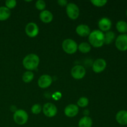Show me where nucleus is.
Segmentation results:
<instances>
[{
  "label": "nucleus",
  "mask_w": 127,
  "mask_h": 127,
  "mask_svg": "<svg viewBox=\"0 0 127 127\" xmlns=\"http://www.w3.org/2000/svg\"><path fill=\"white\" fill-rule=\"evenodd\" d=\"M107 66V63L103 58L95 60L93 64V70L95 73H99L102 72Z\"/></svg>",
  "instance_id": "9d476101"
},
{
  "label": "nucleus",
  "mask_w": 127,
  "mask_h": 127,
  "mask_svg": "<svg viewBox=\"0 0 127 127\" xmlns=\"http://www.w3.org/2000/svg\"><path fill=\"white\" fill-rule=\"evenodd\" d=\"M115 46L122 52L127 50V34H121L118 36L115 40Z\"/></svg>",
  "instance_id": "423d86ee"
},
{
  "label": "nucleus",
  "mask_w": 127,
  "mask_h": 127,
  "mask_svg": "<svg viewBox=\"0 0 127 127\" xmlns=\"http://www.w3.org/2000/svg\"><path fill=\"white\" fill-rule=\"evenodd\" d=\"M36 8L40 11H43L46 7L45 2L43 0H38L35 3Z\"/></svg>",
  "instance_id": "b1692460"
},
{
  "label": "nucleus",
  "mask_w": 127,
  "mask_h": 127,
  "mask_svg": "<svg viewBox=\"0 0 127 127\" xmlns=\"http://www.w3.org/2000/svg\"><path fill=\"white\" fill-rule=\"evenodd\" d=\"M57 2L61 6H65L68 4V1L66 0H58Z\"/></svg>",
  "instance_id": "c85d7f7f"
},
{
  "label": "nucleus",
  "mask_w": 127,
  "mask_h": 127,
  "mask_svg": "<svg viewBox=\"0 0 127 127\" xmlns=\"http://www.w3.org/2000/svg\"></svg>",
  "instance_id": "7c9ffc66"
},
{
  "label": "nucleus",
  "mask_w": 127,
  "mask_h": 127,
  "mask_svg": "<svg viewBox=\"0 0 127 127\" xmlns=\"http://www.w3.org/2000/svg\"><path fill=\"white\" fill-rule=\"evenodd\" d=\"M116 28L118 32L122 34H125L127 32V23L124 21H119L116 24Z\"/></svg>",
  "instance_id": "6ab92c4d"
},
{
  "label": "nucleus",
  "mask_w": 127,
  "mask_h": 127,
  "mask_svg": "<svg viewBox=\"0 0 127 127\" xmlns=\"http://www.w3.org/2000/svg\"><path fill=\"white\" fill-rule=\"evenodd\" d=\"M11 16V11L6 6L0 7V21L7 20Z\"/></svg>",
  "instance_id": "a211bd4d"
},
{
  "label": "nucleus",
  "mask_w": 127,
  "mask_h": 127,
  "mask_svg": "<svg viewBox=\"0 0 127 127\" xmlns=\"http://www.w3.org/2000/svg\"><path fill=\"white\" fill-rule=\"evenodd\" d=\"M16 4H17V2L15 0H7L5 2L6 7H7L9 9H13L14 7H16Z\"/></svg>",
  "instance_id": "bb28decb"
},
{
  "label": "nucleus",
  "mask_w": 127,
  "mask_h": 127,
  "mask_svg": "<svg viewBox=\"0 0 127 127\" xmlns=\"http://www.w3.org/2000/svg\"><path fill=\"white\" fill-rule=\"evenodd\" d=\"M126 14H127V12H126Z\"/></svg>",
  "instance_id": "c756f323"
},
{
  "label": "nucleus",
  "mask_w": 127,
  "mask_h": 127,
  "mask_svg": "<svg viewBox=\"0 0 127 127\" xmlns=\"http://www.w3.org/2000/svg\"><path fill=\"white\" fill-rule=\"evenodd\" d=\"M92 4L97 7H102L107 2V1L106 0H91V1Z\"/></svg>",
  "instance_id": "393cba45"
},
{
  "label": "nucleus",
  "mask_w": 127,
  "mask_h": 127,
  "mask_svg": "<svg viewBox=\"0 0 127 127\" xmlns=\"http://www.w3.org/2000/svg\"><path fill=\"white\" fill-rule=\"evenodd\" d=\"M78 50L83 53H87L89 52L91 50V47L90 44L87 42H82L78 45Z\"/></svg>",
  "instance_id": "412c9836"
},
{
  "label": "nucleus",
  "mask_w": 127,
  "mask_h": 127,
  "mask_svg": "<svg viewBox=\"0 0 127 127\" xmlns=\"http://www.w3.org/2000/svg\"><path fill=\"white\" fill-rule=\"evenodd\" d=\"M72 77L76 79H81L84 77L86 74V69L83 66L76 65L71 71Z\"/></svg>",
  "instance_id": "6e6552de"
},
{
  "label": "nucleus",
  "mask_w": 127,
  "mask_h": 127,
  "mask_svg": "<svg viewBox=\"0 0 127 127\" xmlns=\"http://www.w3.org/2000/svg\"><path fill=\"white\" fill-rule=\"evenodd\" d=\"M66 11L68 17L71 19L75 20L79 16V9L76 4L70 2L66 5Z\"/></svg>",
  "instance_id": "39448f33"
},
{
  "label": "nucleus",
  "mask_w": 127,
  "mask_h": 127,
  "mask_svg": "<svg viewBox=\"0 0 127 127\" xmlns=\"http://www.w3.org/2000/svg\"><path fill=\"white\" fill-rule=\"evenodd\" d=\"M25 30L26 34L30 37H36L39 32L38 26L34 22H29L27 24Z\"/></svg>",
  "instance_id": "1a4fd4ad"
},
{
  "label": "nucleus",
  "mask_w": 127,
  "mask_h": 127,
  "mask_svg": "<svg viewBox=\"0 0 127 127\" xmlns=\"http://www.w3.org/2000/svg\"><path fill=\"white\" fill-rule=\"evenodd\" d=\"M53 16L52 12L47 10H43L40 13V19L44 23H49L53 20Z\"/></svg>",
  "instance_id": "dca6fc26"
},
{
  "label": "nucleus",
  "mask_w": 127,
  "mask_h": 127,
  "mask_svg": "<svg viewBox=\"0 0 127 127\" xmlns=\"http://www.w3.org/2000/svg\"><path fill=\"white\" fill-rule=\"evenodd\" d=\"M115 34L112 31H108L104 34V43L106 45H109L115 39Z\"/></svg>",
  "instance_id": "aec40b11"
},
{
  "label": "nucleus",
  "mask_w": 127,
  "mask_h": 127,
  "mask_svg": "<svg viewBox=\"0 0 127 127\" xmlns=\"http://www.w3.org/2000/svg\"><path fill=\"white\" fill-rule=\"evenodd\" d=\"M52 78L48 74H43L39 78L38 80V86L42 89L48 88L52 83Z\"/></svg>",
  "instance_id": "9b49d317"
},
{
  "label": "nucleus",
  "mask_w": 127,
  "mask_h": 127,
  "mask_svg": "<svg viewBox=\"0 0 127 127\" xmlns=\"http://www.w3.org/2000/svg\"><path fill=\"white\" fill-rule=\"evenodd\" d=\"M78 45L76 42L73 39L67 38L62 43V48L68 54H73L78 50Z\"/></svg>",
  "instance_id": "7ed1b4c3"
},
{
  "label": "nucleus",
  "mask_w": 127,
  "mask_h": 127,
  "mask_svg": "<svg viewBox=\"0 0 127 127\" xmlns=\"http://www.w3.org/2000/svg\"><path fill=\"white\" fill-rule=\"evenodd\" d=\"M76 32L81 37H87L89 36L91 33L90 28L86 24H80L77 26Z\"/></svg>",
  "instance_id": "4468645a"
},
{
  "label": "nucleus",
  "mask_w": 127,
  "mask_h": 127,
  "mask_svg": "<svg viewBox=\"0 0 127 127\" xmlns=\"http://www.w3.org/2000/svg\"><path fill=\"white\" fill-rule=\"evenodd\" d=\"M42 110L45 115L48 117H53L57 114V107L50 102L46 103L45 104H44Z\"/></svg>",
  "instance_id": "0eeeda50"
},
{
  "label": "nucleus",
  "mask_w": 127,
  "mask_h": 127,
  "mask_svg": "<svg viewBox=\"0 0 127 127\" xmlns=\"http://www.w3.org/2000/svg\"><path fill=\"white\" fill-rule=\"evenodd\" d=\"M98 26L102 32H108L112 27V22L107 17H103L99 20Z\"/></svg>",
  "instance_id": "f8f14e48"
},
{
  "label": "nucleus",
  "mask_w": 127,
  "mask_h": 127,
  "mask_svg": "<svg viewBox=\"0 0 127 127\" xmlns=\"http://www.w3.org/2000/svg\"><path fill=\"white\" fill-rule=\"evenodd\" d=\"M77 104H78V106L81 107H85L88 106L89 104V99L86 97H82L78 99Z\"/></svg>",
  "instance_id": "5701e85b"
},
{
  "label": "nucleus",
  "mask_w": 127,
  "mask_h": 127,
  "mask_svg": "<svg viewBox=\"0 0 127 127\" xmlns=\"http://www.w3.org/2000/svg\"><path fill=\"white\" fill-rule=\"evenodd\" d=\"M40 63V58L37 55L31 53L25 57L22 60L24 67L28 71H32L38 67Z\"/></svg>",
  "instance_id": "f257e3e1"
},
{
  "label": "nucleus",
  "mask_w": 127,
  "mask_h": 127,
  "mask_svg": "<svg viewBox=\"0 0 127 127\" xmlns=\"http://www.w3.org/2000/svg\"><path fill=\"white\" fill-rule=\"evenodd\" d=\"M42 108L41 105L38 104H34L31 108V111L33 114H38L42 111Z\"/></svg>",
  "instance_id": "a878e982"
},
{
  "label": "nucleus",
  "mask_w": 127,
  "mask_h": 127,
  "mask_svg": "<svg viewBox=\"0 0 127 127\" xmlns=\"http://www.w3.org/2000/svg\"><path fill=\"white\" fill-rule=\"evenodd\" d=\"M34 78V74L31 71H27L22 75V80L25 83H30Z\"/></svg>",
  "instance_id": "4be33fe9"
},
{
  "label": "nucleus",
  "mask_w": 127,
  "mask_h": 127,
  "mask_svg": "<svg viewBox=\"0 0 127 127\" xmlns=\"http://www.w3.org/2000/svg\"><path fill=\"white\" fill-rule=\"evenodd\" d=\"M89 42L94 47H101L104 44V33L99 30L93 31L89 35Z\"/></svg>",
  "instance_id": "f03ea898"
},
{
  "label": "nucleus",
  "mask_w": 127,
  "mask_h": 127,
  "mask_svg": "<svg viewBox=\"0 0 127 127\" xmlns=\"http://www.w3.org/2000/svg\"><path fill=\"white\" fill-rule=\"evenodd\" d=\"M117 122L122 125H127V110H120L118 112L115 116Z\"/></svg>",
  "instance_id": "2eb2a0df"
},
{
  "label": "nucleus",
  "mask_w": 127,
  "mask_h": 127,
  "mask_svg": "<svg viewBox=\"0 0 127 127\" xmlns=\"http://www.w3.org/2000/svg\"><path fill=\"white\" fill-rule=\"evenodd\" d=\"M29 116L27 113L22 109L16 110L13 115L14 121L19 125H23L28 121Z\"/></svg>",
  "instance_id": "20e7f679"
},
{
  "label": "nucleus",
  "mask_w": 127,
  "mask_h": 127,
  "mask_svg": "<svg viewBox=\"0 0 127 127\" xmlns=\"http://www.w3.org/2000/svg\"><path fill=\"white\" fill-rule=\"evenodd\" d=\"M93 120L91 118L88 116H84L79 120L78 123L79 127H92Z\"/></svg>",
  "instance_id": "f3484780"
},
{
  "label": "nucleus",
  "mask_w": 127,
  "mask_h": 127,
  "mask_svg": "<svg viewBox=\"0 0 127 127\" xmlns=\"http://www.w3.org/2000/svg\"><path fill=\"white\" fill-rule=\"evenodd\" d=\"M64 114L68 117H74L79 112V108L75 104H69L64 109Z\"/></svg>",
  "instance_id": "ddd939ff"
},
{
  "label": "nucleus",
  "mask_w": 127,
  "mask_h": 127,
  "mask_svg": "<svg viewBox=\"0 0 127 127\" xmlns=\"http://www.w3.org/2000/svg\"><path fill=\"white\" fill-rule=\"evenodd\" d=\"M52 97H53V98L55 100H60V99H61V97H62V94H61L60 92H55V93L53 94Z\"/></svg>",
  "instance_id": "cd10ccee"
}]
</instances>
